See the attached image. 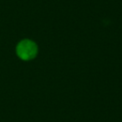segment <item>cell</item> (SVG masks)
<instances>
[{
  "label": "cell",
  "instance_id": "6da1fadb",
  "mask_svg": "<svg viewBox=\"0 0 122 122\" xmlns=\"http://www.w3.org/2000/svg\"><path fill=\"white\" fill-rule=\"evenodd\" d=\"M37 45L31 40H23L17 46V54L20 59L29 60L34 59L37 54Z\"/></svg>",
  "mask_w": 122,
  "mask_h": 122
}]
</instances>
